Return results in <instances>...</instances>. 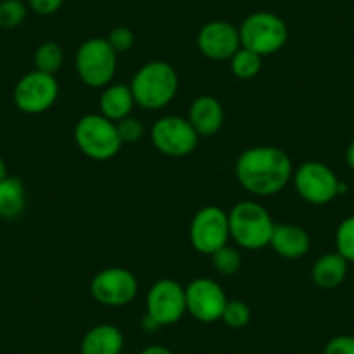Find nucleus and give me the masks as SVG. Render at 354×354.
<instances>
[{"label": "nucleus", "mask_w": 354, "mask_h": 354, "mask_svg": "<svg viewBox=\"0 0 354 354\" xmlns=\"http://www.w3.org/2000/svg\"><path fill=\"white\" fill-rule=\"evenodd\" d=\"M186 118L200 138H212L224 125V108L217 97L202 94L189 104Z\"/></svg>", "instance_id": "2eb2a0df"}, {"label": "nucleus", "mask_w": 354, "mask_h": 354, "mask_svg": "<svg viewBox=\"0 0 354 354\" xmlns=\"http://www.w3.org/2000/svg\"><path fill=\"white\" fill-rule=\"evenodd\" d=\"M292 183L297 195L311 205H326L347 192L346 183L340 181L326 163L316 160H309L297 167Z\"/></svg>", "instance_id": "0eeeda50"}, {"label": "nucleus", "mask_w": 354, "mask_h": 354, "mask_svg": "<svg viewBox=\"0 0 354 354\" xmlns=\"http://www.w3.org/2000/svg\"><path fill=\"white\" fill-rule=\"evenodd\" d=\"M200 136L188 122L177 115H165L151 127V142L156 151L170 158H183L192 155L198 146Z\"/></svg>", "instance_id": "9d476101"}, {"label": "nucleus", "mask_w": 354, "mask_h": 354, "mask_svg": "<svg viewBox=\"0 0 354 354\" xmlns=\"http://www.w3.org/2000/svg\"><path fill=\"white\" fill-rule=\"evenodd\" d=\"M106 40L115 53L125 54L134 47L136 35L131 28H127V26H115L110 32V35L106 37Z\"/></svg>", "instance_id": "cd10ccee"}, {"label": "nucleus", "mask_w": 354, "mask_h": 354, "mask_svg": "<svg viewBox=\"0 0 354 354\" xmlns=\"http://www.w3.org/2000/svg\"><path fill=\"white\" fill-rule=\"evenodd\" d=\"M252 319V311L247 306V302L240 301V299H227L226 308L223 311V318L221 322L226 326L234 330H240L247 326Z\"/></svg>", "instance_id": "a878e982"}, {"label": "nucleus", "mask_w": 354, "mask_h": 354, "mask_svg": "<svg viewBox=\"0 0 354 354\" xmlns=\"http://www.w3.org/2000/svg\"><path fill=\"white\" fill-rule=\"evenodd\" d=\"M132 94L142 110L158 111L169 106L179 91V75L167 61H148L131 80Z\"/></svg>", "instance_id": "f03ea898"}, {"label": "nucleus", "mask_w": 354, "mask_h": 354, "mask_svg": "<svg viewBox=\"0 0 354 354\" xmlns=\"http://www.w3.org/2000/svg\"><path fill=\"white\" fill-rule=\"evenodd\" d=\"M59 97V84L56 77L33 70L23 75L15 87L16 108L26 115H40L49 111Z\"/></svg>", "instance_id": "1a4fd4ad"}, {"label": "nucleus", "mask_w": 354, "mask_h": 354, "mask_svg": "<svg viewBox=\"0 0 354 354\" xmlns=\"http://www.w3.org/2000/svg\"><path fill=\"white\" fill-rule=\"evenodd\" d=\"M234 174L245 192L266 198L287 188L294 176V163L288 153L277 146H252L238 156Z\"/></svg>", "instance_id": "f257e3e1"}, {"label": "nucleus", "mask_w": 354, "mask_h": 354, "mask_svg": "<svg viewBox=\"0 0 354 354\" xmlns=\"http://www.w3.org/2000/svg\"><path fill=\"white\" fill-rule=\"evenodd\" d=\"M117 131H118V136H120L122 142L125 145V142L141 141L146 129H145V124H142L139 118L129 115V117L122 118L120 122H117Z\"/></svg>", "instance_id": "bb28decb"}, {"label": "nucleus", "mask_w": 354, "mask_h": 354, "mask_svg": "<svg viewBox=\"0 0 354 354\" xmlns=\"http://www.w3.org/2000/svg\"><path fill=\"white\" fill-rule=\"evenodd\" d=\"M270 247L283 259H301L311 248V238L297 224H277L271 236Z\"/></svg>", "instance_id": "f3484780"}, {"label": "nucleus", "mask_w": 354, "mask_h": 354, "mask_svg": "<svg viewBox=\"0 0 354 354\" xmlns=\"http://www.w3.org/2000/svg\"><path fill=\"white\" fill-rule=\"evenodd\" d=\"M241 47L259 54L261 57L277 54L287 46L288 26L278 15L257 11L248 15L238 26Z\"/></svg>", "instance_id": "39448f33"}, {"label": "nucleus", "mask_w": 354, "mask_h": 354, "mask_svg": "<svg viewBox=\"0 0 354 354\" xmlns=\"http://www.w3.org/2000/svg\"><path fill=\"white\" fill-rule=\"evenodd\" d=\"M8 176L9 172H8V165H6V160L0 156V181H4Z\"/></svg>", "instance_id": "473e14b6"}, {"label": "nucleus", "mask_w": 354, "mask_h": 354, "mask_svg": "<svg viewBox=\"0 0 354 354\" xmlns=\"http://www.w3.org/2000/svg\"><path fill=\"white\" fill-rule=\"evenodd\" d=\"M186 311L200 323H216L223 318L227 295L212 278H195L185 287Z\"/></svg>", "instance_id": "ddd939ff"}, {"label": "nucleus", "mask_w": 354, "mask_h": 354, "mask_svg": "<svg viewBox=\"0 0 354 354\" xmlns=\"http://www.w3.org/2000/svg\"><path fill=\"white\" fill-rule=\"evenodd\" d=\"M73 139L78 149L96 162L115 158L124 146L117 124L101 113H88L78 118L73 129Z\"/></svg>", "instance_id": "20e7f679"}, {"label": "nucleus", "mask_w": 354, "mask_h": 354, "mask_svg": "<svg viewBox=\"0 0 354 354\" xmlns=\"http://www.w3.org/2000/svg\"><path fill=\"white\" fill-rule=\"evenodd\" d=\"M117 64L118 54L103 37L87 39L75 53V70L87 87L104 88L110 85L117 73Z\"/></svg>", "instance_id": "423d86ee"}, {"label": "nucleus", "mask_w": 354, "mask_h": 354, "mask_svg": "<svg viewBox=\"0 0 354 354\" xmlns=\"http://www.w3.org/2000/svg\"><path fill=\"white\" fill-rule=\"evenodd\" d=\"M231 240L245 250L270 247L277 223L270 210L255 200H241L227 212Z\"/></svg>", "instance_id": "7ed1b4c3"}, {"label": "nucleus", "mask_w": 354, "mask_h": 354, "mask_svg": "<svg viewBox=\"0 0 354 354\" xmlns=\"http://www.w3.org/2000/svg\"><path fill=\"white\" fill-rule=\"evenodd\" d=\"M136 106L134 94L131 85L110 84L103 88L100 96V113L111 122H120L129 117Z\"/></svg>", "instance_id": "6ab92c4d"}, {"label": "nucleus", "mask_w": 354, "mask_h": 354, "mask_svg": "<svg viewBox=\"0 0 354 354\" xmlns=\"http://www.w3.org/2000/svg\"><path fill=\"white\" fill-rule=\"evenodd\" d=\"M185 287L172 278L155 281L146 295V315L158 326H170L186 315Z\"/></svg>", "instance_id": "f8f14e48"}, {"label": "nucleus", "mask_w": 354, "mask_h": 354, "mask_svg": "<svg viewBox=\"0 0 354 354\" xmlns=\"http://www.w3.org/2000/svg\"><path fill=\"white\" fill-rule=\"evenodd\" d=\"M210 259H212V268L216 270V273L223 274V277H233L241 268L240 252H238L236 247L230 243L224 245L217 252H214Z\"/></svg>", "instance_id": "5701e85b"}, {"label": "nucleus", "mask_w": 354, "mask_h": 354, "mask_svg": "<svg viewBox=\"0 0 354 354\" xmlns=\"http://www.w3.org/2000/svg\"><path fill=\"white\" fill-rule=\"evenodd\" d=\"M323 354H354L353 335H335L325 344Z\"/></svg>", "instance_id": "c85d7f7f"}, {"label": "nucleus", "mask_w": 354, "mask_h": 354, "mask_svg": "<svg viewBox=\"0 0 354 354\" xmlns=\"http://www.w3.org/2000/svg\"><path fill=\"white\" fill-rule=\"evenodd\" d=\"M202 56L210 61H230L241 49L240 30L230 21L214 19L205 23L196 35Z\"/></svg>", "instance_id": "4468645a"}, {"label": "nucleus", "mask_w": 354, "mask_h": 354, "mask_svg": "<svg viewBox=\"0 0 354 354\" xmlns=\"http://www.w3.org/2000/svg\"><path fill=\"white\" fill-rule=\"evenodd\" d=\"M231 73L240 80H252L257 77L262 70V57L252 50L241 47L236 54L230 59Z\"/></svg>", "instance_id": "4be33fe9"}, {"label": "nucleus", "mask_w": 354, "mask_h": 354, "mask_svg": "<svg viewBox=\"0 0 354 354\" xmlns=\"http://www.w3.org/2000/svg\"><path fill=\"white\" fill-rule=\"evenodd\" d=\"M64 50L57 42H44L33 53V64L35 70L44 73L56 75L63 68Z\"/></svg>", "instance_id": "412c9836"}, {"label": "nucleus", "mask_w": 354, "mask_h": 354, "mask_svg": "<svg viewBox=\"0 0 354 354\" xmlns=\"http://www.w3.org/2000/svg\"><path fill=\"white\" fill-rule=\"evenodd\" d=\"M230 217L217 205H205L193 216L189 224V241L196 252L212 255L230 243Z\"/></svg>", "instance_id": "6e6552de"}, {"label": "nucleus", "mask_w": 354, "mask_h": 354, "mask_svg": "<svg viewBox=\"0 0 354 354\" xmlns=\"http://www.w3.org/2000/svg\"><path fill=\"white\" fill-rule=\"evenodd\" d=\"M335 252H339L349 264H354V216H347L337 226Z\"/></svg>", "instance_id": "393cba45"}, {"label": "nucleus", "mask_w": 354, "mask_h": 354, "mask_svg": "<svg viewBox=\"0 0 354 354\" xmlns=\"http://www.w3.org/2000/svg\"><path fill=\"white\" fill-rule=\"evenodd\" d=\"M28 15V6L23 0H0V28L15 30Z\"/></svg>", "instance_id": "b1692460"}, {"label": "nucleus", "mask_w": 354, "mask_h": 354, "mask_svg": "<svg viewBox=\"0 0 354 354\" xmlns=\"http://www.w3.org/2000/svg\"><path fill=\"white\" fill-rule=\"evenodd\" d=\"M125 337L117 325L100 323L84 333L80 340V354H122Z\"/></svg>", "instance_id": "dca6fc26"}, {"label": "nucleus", "mask_w": 354, "mask_h": 354, "mask_svg": "<svg viewBox=\"0 0 354 354\" xmlns=\"http://www.w3.org/2000/svg\"><path fill=\"white\" fill-rule=\"evenodd\" d=\"M346 163L351 170H354V141H351L346 149Z\"/></svg>", "instance_id": "2f4dec72"}, {"label": "nucleus", "mask_w": 354, "mask_h": 354, "mask_svg": "<svg viewBox=\"0 0 354 354\" xmlns=\"http://www.w3.org/2000/svg\"><path fill=\"white\" fill-rule=\"evenodd\" d=\"M139 354H174L169 347L165 346H158V344H153V346L145 347Z\"/></svg>", "instance_id": "7c9ffc66"}, {"label": "nucleus", "mask_w": 354, "mask_h": 354, "mask_svg": "<svg viewBox=\"0 0 354 354\" xmlns=\"http://www.w3.org/2000/svg\"><path fill=\"white\" fill-rule=\"evenodd\" d=\"M349 262L339 252H328L316 259L311 268V280L322 290H333L340 287L347 277Z\"/></svg>", "instance_id": "a211bd4d"}, {"label": "nucleus", "mask_w": 354, "mask_h": 354, "mask_svg": "<svg viewBox=\"0 0 354 354\" xmlns=\"http://www.w3.org/2000/svg\"><path fill=\"white\" fill-rule=\"evenodd\" d=\"M28 8L39 16H53L63 8L64 0H26Z\"/></svg>", "instance_id": "c756f323"}, {"label": "nucleus", "mask_w": 354, "mask_h": 354, "mask_svg": "<svg viewBox=\"0 0 354 354\" xmlns=\"http://www.w3.org/2000/svg\"><path fill=\"white\" fill-rule=\"evenodd\" d=\"M139 281L136 274L127 268L110 266L97 271L91 280V295L100 304L108 308H124L136 299Z\"/></svg>", "instance_id": "9b49d317"}, {"label": "nucleus", "mask_w": 354, "mask_h": 354, "mask_svg": "<svg viewBox=\"0 0 354 354\" xmlns=\"http://www.w3.org/2000/svg\"><path fill=\"white\" fill-rule=\"evenodd\" d=\"M26 209V188L16 176L0 181V219L15 221Z\"/></svg>", "instance_id": "aec40b11"}]
</instances>
